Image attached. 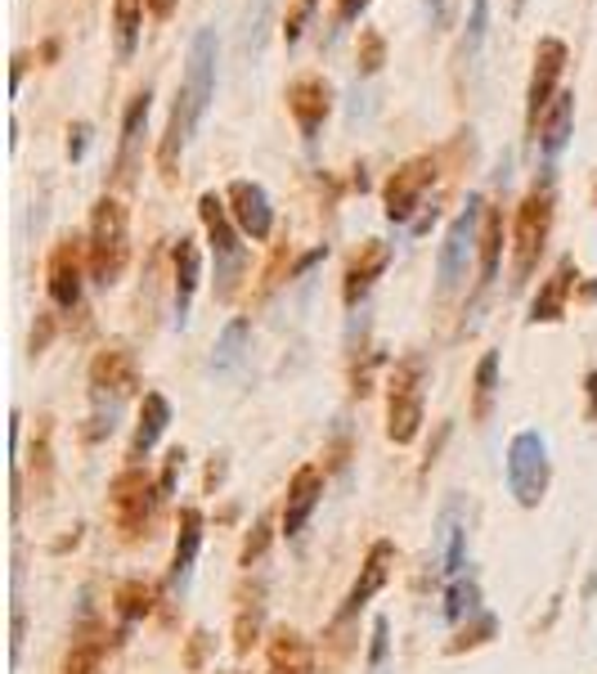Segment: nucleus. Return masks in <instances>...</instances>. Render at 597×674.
Here are the masks:
<instances>
[{
    "label": "nucleus",
    "instance_id": "obj_17",
    "mask_svg": "<svg viewBox=\"0 0 597 674\" xmlns=\"http://www.w3.org/2000/svg\"><path fill=\"white\" fill-rule=\"evenodd\" d=\"M575 288H579V266H575V257L566 252V257H557L553 275L539 284L526 319H530V324H557V319H566V301H570Z\"/></svg>",
    "mask_w": 597,
    "mask_h": 674
},
{
    "label": "nucleus",
    "instance_id": "obj_3",
    "mask_svg": "<svg viewBox=\"0 0 597 674\" xmlns=\"http://www.w3.org/2000/svg\"><path fill=\"white\" fill-rule=\"evenodd\" d=\"M553 220H557V189H553V167H544V176L526 189L513 216V288H526V279L535 275L553 235Z\"/></svg>",
    "mask_w": 597,
    "mask_h": 674
},
{
    "label": "nucleus",
    "instance_id": "obj_27",
    "mask_svg": "<svg viewBox=\"0 0 597 674\" xmlns=\"http://www.w3.org/2000/svg\"><path fill=\"white\" fill-rule=\"evenodd\" d=\"M145 10L149 0H112V46L117 59H131L140 46V28H145Z\"/></svg>",
    "mask_w": 597,
    "mask_h": 674
},
{
    "label": "nucleus",
    "instance_id": "obj_7",
    "mask_svg": "<svg viewBox=\"0 0 597 674\" xmlns=\"http://www.w3.org/2000/svg\"><path fill=\"white\" fill-rule=\"evenodd\" d=\"M158 499H162V486H158L145 468H131V464H127V473H117L112 486H108V517H112V526L122 531L127 539H136V535H145V526L153 522Z\"/></svg>",
    "mask_w": 597,
    "mask_h": 674
},
{
    "label": "nucleus",
    "instance_id": "obj_12",
    "mask_svg": "<svg viewBox=\"0 0 597 674\" xmlns=\"http://www.w3.org/2000/svg\"><path fill=\"white\" fill-rule=\"evenodd\" d=\"M86 279H90L86 239L63 235V239L50 248V261H46V293H50V301H54L59 310H77Z\"/></svg>",
    "mask_w": 597,
    "mask_h": 674
},
{
    "label": "nucleus",
    "instance_id": "obj_46",
    "mask_svg": "<svg viewBox=\"0 0 597 674\" xmlns=\"http://www.w3.org/2000/svg\"><path fill=\"white\" fill-rule=\"evenodd\" d=\"M427 10H431V19H440L445 14V0H427Z\"/></svg>",
    "mask_w": 597,
    "mask_h": 674
},
{
    "label": "nucleus",
    "instance_id": "obj_29",
    "mask_svg": "<svg viewBox=\"0 0 597 674\" xmlns=\"http://www.w3.org/2000/svg\"><path fill=\"white\" fill-rule=\"evenodd\" d=\"M499 261H504V211L499 207H486V220H481V288H490L499 279Z\"/></svg>",
    "mask_w": 597,
    "mask_h": 674
},
{
    "label": "nucleus",
    "instance_id": "obj_40",
    "mask_svg": "<svg viewBox=\"0 0 597 674\" xmlns=\"http://www.w3.org/2000/svg\"><path fill=\"white\" fill-rule=\"evenodd\" d=\"M180 468H185V449H171V455H167V468H162V477H158L162 495H171V490H176V477H180Z\"/></svg>",
    "mask_w": 597,
    "mask_h": 674
},
{
    "label": "nucleus",
    "instance_id": "obj_8",
    "mask_svg": "<svg viewBox=\"0 0 597 674\" xmlns=\"http://www.w3.org/2000/svg\"><path fill=\"white\" fill-rule=\"evenodd\" d=\"M504 477H508V495L521 508H539V499L548 495V477H553V468H548V440L539 432H517L513 436Z\"/></svg>",
    "mask_w": 597,
    "mask_h": 674
},
{
    "label": "nucleus",
    "instance_id": "obj_36",
    "mask_svg": "<svg viewBox=\"0 0 597 674\" xmlns=\"http://www.w3.org/2000/svg\"><path fill=\"white\" fill-rule=\"evenodd\" d=\"M149 607H153V589H149V585H140V581H127L122 589H117V612H122L127 621H140V616H149Z\"/></svg>",
    "mask_w": 597,
    "mask_h": 674
},
{
    "label": "nucleus",
    "instance_id": "obj_14",
    "mask_svg": "<svg viewBox=\"0 0 597 674\" xmlns=\"http://www.w3.org/2000/svg\"><path fill=\"white\" fill-rule=\"evenodd\" d=\"M225 202H229L233 225L243 230V239L266 244L275 235V202H270L266 185H257V180H229Z\"/></svg>",
    "mask_w": 597,
    "mask_h": 674
},
{
    "label": "nucleus",
    "instance_id": "obj_28",
    "mask_svg": "<svg viewBox=\"0 0 597 674\" xmlns=\"http://www.w3.org/2000/svg\"><path fill=\"white\" fill-rule=\"evenodd\" d=\"M248 343H252L248 319H229V324L220 328V337H216L211 369H216V374H233L238 365H243V356H248Z\"/></svg>",
    "mask_w": 597,
    "mask_h": 674
},
{
    "label": "nucleus",
    "instance_id": "obj_13",
    "mask_svg": "<svg viewBox=\"0 0 597 674\" xmlns=\"http://www.w3.org/2000/svg\"><path fill=\"white\" fill-rule=\"evenodd\" d=\"M283 99H288V112H292L301 140H319L324 122L332 118V81L319 77V72H301V77L288 81Z\"/></svg>",
    "mask_w": 597,
    "mask_h": 674
},
{
    "label": "nucleus",
    "instance_id": "obj_47",
    "mask_svg": "<svg viewBox=\"0 0 597 674\" xmlns=\"http://www.w3.org/2000/svg\"><path fill=\"white\" fill-rule=\"evenodd\" d=\"M521 6H526V0H513V14H521Z\"/></svg>",
    "mask_w": 597,
    "mask_h": 674
},
{
    "label": "nucleus",
    "instance_id": "obj_33",
    "mask_svg": "<svg viewBox=\"0 0 597 674\" xmlns=\"http://www.w3.org/2000/svg\"><path fill=\"white\" fill-rule=\"evenodd\" d=\"M355 63H360V77H378L387 63V37L378 28H360V46H355Z\"/></svg>",
    "mask_w": 597,
    "mask_h": 674
},
{
    "label": "nucleus",
    "instance_id": "obj_34",
    "mask_svg": "<svg viewBox=\"0 0 597 674\" xmlns=\"http://www.w3.org/2000/svg\"><path fill=\"white\" fill-rule=\"evenodd\" d=\"M270 10H275V0H248V10H243V50L261 54V46H266V23H270Z\"/></svg>",
    "mask_w": 597,
    "mask_h": 674
},
{
    "label": "nucleus",
    "instance_id": "obj_35",
    "mask_svg": "<svg viewBox=\"0 0 597 674\" xmlns=\"http://www.w3.org/2000/svg\"><path fill=\"white\" fill-rule=\"evenodd\" d=\"M471 625H462V634L449 643V652H462V647H481V643H490L495 634H499V621L490 616V612H476V616H467Z\"/></svg>",
    "mask_w": 597,
    "mask_h": 674
},
{
    "label": "nucleus",
    "instance_id": "obj_45",
    "mask_svg": "<svg viewBox=\"0 0 597 674\" xmlns=\"http://www.w3.org/2000/svg\"><path fill=\"white\" fill-rule=\"evenodd\" d=\"M579 293H584L588 301H597V279H593V284H579Z\"/></svg>",
    "mask_w": 597,
    "mask_h": 674
},
{
    "label": "nucleus",
    "instance_id": "obj_16",
    "mask_svg": "<svg viewBox=\"0 0 597 674\" xmlns=\"http://www.w3.org/2000/svg\"><path fill=\"white\" fill-rule=\"evenodd\" d=\"M387 266H391V244L387 239H365L360 248H355V257H350V266L341 275L346 310H360V301L374 293V284L387 275Z\"/></svg>",
    "mask_w": 597,
    "mask_h": 674
},
{
    "label": "nucleus",
    "instance_id": "obj_4",
    "mask_svg": "<svg viewBox=\"0 0 597 674\" xmlns=\"http://www.w3.org/2000/svg\"><path fill=\"white\" fill-rule=\"evenodd\" d=\"M198 216H202V230H207V244H211V257H216V297L229 301L238 293V279H243V266H248L243 230L233 225L229 202L216 198V194L198 198Z\"/></svg>",
    "mask_w": 597,
    "mask_h": 674
},
{
    "label": "nucleus",
    "instance_id": "obj_20",
    "mask_svg": "<svg viewBox=\"0 0 597 674\" xmlns=\"http://www.w3.org/2000/svg\"><path fill=\"white\" fill-rule=\"evenodd\" d=\"M171 427V400L162 391H145L140 400V423H136V436H131V449H127V464L140 468L145 455L162 440V432Z\"/></svg>",
    "mask_w": 597,
    "mask_h": 674
},
{
    "label": "nucleus",
    "instance_id": "obj_26",
    "mask_svg": "<svg viewBox=\"0 0 597 674\" xmlns=\"http://www.w3.org/2000/svg\"><path fill=\"white\" fill-rule=\"evenodd\" d=\"M103 652H108L103 630L99 625H81L72 647H68V656H63V665H59V674H103Z\"/></svg>",
    "mask_w": 597,
    "mask_h": 674
},
{
    "label": "nucleus",
    "instance_id": "obj_15",
    "mask_svg": "<svg viewBox=\"0 0 597 674\" xmlns=\"http://www.w3.org/2000/svg\"><path fill=\"white\" fill-rule=\"evenodd\" d=\"M391 567H396V544H391V539H378V544L369 548V557H365L360 576H355V585L346 589V598H341V607H337V625H346L350 616H360V612L382 594V585L391 581Z\"/></svg>",
    "mask_w": 597,
    "mask_h": 674
},
{
    "label": "nucleus",
    "instance_id": "obj_24",
    "mask_svg": "<svg viewBox=\"0 0 597 674\" xmlns=\"http://www.w3.org/2000/svg\"><path fill=\"white\" fill-rule=\"evenodd\" d=\"M149 108H153V90L145 86V90H136V95H131V103H127V112H122V145H117V176H122V180L131 176L127 167H131V158H136L140 140H145Z\"/></svg>",
    "mask_w": 597,
    "mask_h": 674
},
{
    "label": "nucleus",
    "instance_id": "obj_23",
    "mask_svg": "<svg viewBox=\"0 0 597 674\" xmlns=\"http://www.w3.org/2000/svg\"><path fill=\"white\" fill-rule=\"evenodd\" d=\"M198 548H202V513L198 508H180V535H176V553H171V589L176 594L189 589Z\"/></svg>",
    "mask_w": 597,
    "mask_h": 674
},
{
    "label": "nucleus",
    "instance_id": "obj_43",
    "mask_svg": "<svg viewBox=\"0 0 597 674\" xmlns=\"http://www.w3.org/2000/svg\"><path fill=\"white\" fill-rule=\"evenodd\" d=\"M584 391H588V414H593V423H597V369L584 378Z\"/></svg>",
    "mask_w": 597,
    "mask_h": 674
},
{
    "label": "nucleus",
    "instance_id": "obj_18",
    "mask_svg": "<svg viewBox=\"0 0 597 674\" xmlns=\"http://www.w3.org/2000/svg\"><path fill=\"white\" fill-rule=\"evenodd\" d=\"M436 567L440 576H462L467 567V517H462V499H445L440 517H436Z\"/></svg>",
    "mask_w": 597,
    "mask_h": 674
},
{
    "label": "nucleus",
    "instance_id": "obj_25",
    "mask_svg": "<svg viewBox=\"0 0 597 674\" xmlns=\"http://www.w3.org/2000/svg\"><path fill=\"white\" fill-rule=\"evenodd\" d=\"M266 652H270V674H315V652L297 630H275Z\"/></svg>",
    "mask_w": 597,
    "mask_h": 674
},
{
    "label": "nucleus",
    "instance_id": "obj_10",
    "mask_svg": "<svg viewBox=\"0 0 597 674\" xmlns=\"http://www.w3.org/2000/svg\"><path fill=\"white\" fill-rule=\"evenodd\" d=\"M570 63V50L561 37H539L535 46V68H530V81H526V140L535 145L539 140V122L544 112L553 108V99L561 95V72Z\"/></svg>",
    "mask_w": 597,
    "mask_h": 674
},
{
    "label": "nucleus",
    "instance_id": "obj_1",
    "mask_svg": "<svg viewBox=\"0 0 597 674\" xmlns=\"http://www.w3.org/2000/svg\"><path fill=\"white\" fill-rule=\"evenodd\" d=\"M211 95H216V32H211V28H198V32L189 37L180 90H176L171 118H167V131H162V145H158V171H162V180H176L180 158H185L193 131L202 127L207 108H211Z\"/></svg>",
    "mask_w": 597,
    "mask_h": 674
},
{
    "label": "nucleus",
    "instance_id": "obj_41",
    "mask_svg": "<svg viewBox=\"0 0 597 674\" xmlns=\"http://www.w3.org/2000/svg\"><path fill=\"white\" fill-rule=\"evenodd\" d=\"M369 6H374V0H337V23H341V28H350V23L360 19Z\"/></svg>",
    "mask_w": 597,
    "mask_h": 674
},
{
    "label": "nucleus",
    "instance_id": "obj_21",
    "mask_svg": "<svg viewBox=\"0 0 597 674\" xmlns=\"http://www.w3.org/2000/svg\"><path fill=\"white\" fill-rule=\"evenodd\" d=\"M570 127H575V90H561L557 99H553V108L544 112V122H539V158H544V167H553L557 162V153L570 145Z\"/></svg>",
    "mask_w": 597,
    "mask_h": 674
},
{
    "label": "nucleus",
    "instance_id": "obj_5",
    "mask_svg": "<svg viewBox=\"0 0 597 674\" xmlns=\"http://www.w3.org/2000/svg\"><path fill=\"white\" fill-rule=\"evenodd\" d=\"M140 387V365H136V351L127 343H108L94 360H90V396L99 405L94 414V436L112 432V418H117V405H122L131 391ZM90 436V440H94Z\"/></svg>",
    "mask_w": 597,
    "mask_h": 674
},
{
    "label": "nucleus",
    "instance_id": "obj_19",
    "mask_svg": "<svg viewBox=\"0 0 597 674\" xmlns=\"http://www.w3.org/2000/svg\"><path fill=\"white\" fill-rule=\"evenodd\" d=\"M324 499V473L315 464H301L288 482V499H283V535H301L310 513L319 508Z\"/></svg>",
    "mask_w": 597,
    "mask_h": 674
},
{
    "label": "nucleus",
    "instance_id": "obj_39",
    "mask_svg": "<svg viewBox=\"0 0 597 674\" xmlns=\"http://www.w3.org/2000/svg\"><path fill=\"white\" fill-rule=\"evenodd\" d=\"M86 149H90V122H72V127H68V158L81 162Z\"/></svg>",
    "mask_w": 597,
    "mask_h": 674
},
{
    "label": "nucleus",
    "instance_id": "obj_37",
    "mask_svg": "<svg viewBox=\"0 0 597 674\" xmlns=\"http://www.w3.org/2000/svg\"><path fill=\"white\" fill-rule=\"evenodd\" d=\"M315 10H319V0H288V10H283V41H288V46H297V41L306 37Z\"/></svg>",
    "mask_w": 597,
    "mask_h": 674
},
{
    "label": "nucleus",
    "instance_id": "obj_6",
    "mask_svg": "<svg viewBox=\"0 0 597 674\" xmlns=\"http://www.w3.org/2000/svg\"><path fill=\"white\" fill-rule=\"evenodd\" d=\"M481 220H486V198H481V194H467V207L449 220V230H445V239H440V252H436L440 297H449V293L467 279L471 257L481 252Z\"/></svg>",
    "mask_w": 597,
    "mask_h": 674
},
{
    "label": "nucleus",
    "instance_id": "obj_22",
    "mask_svg": "<svg viewBox=\"0 0 597 674\" xmlns=\"http://www.w3.org/2000/svg\"><path fill=\"white\" fill-rule=\"evenodd\" d=\"M171 266H176V324L185 328L189 306H193V293H198V284H202V252H198V244L180 235L176 248H171Z\"/></svg>",
    "mask_w": 597,
    "mask_h": 674
},
{
    "label": "nucleus",
    "instance_id": "obj_44",
    "mask_svg": "<svg viewBox=\"0 0 597 674\" xmlns=\"http://www.w3.org/2000/svg\"><path fill=\"white\" fill-rule=\"evenodd\" d=\"M41 59L54 63V59H59V41H46V46H41Z\"/></svg>",
    "mask_w": 597,
    "mask_h": 674
},
{
    "label": "nucleus",
    "instance_id": "obj_42",
    "mask_svg": "<svg viewBox=\"0 0 597 674\" xmlns=\"http://www.w3.org/2000/svg\"><path fill=\"white\" fill-rule=\"evenodd\" d=\"M23 68H28V50L14 54V68H10V90L19 95V81H23Z\"/></svg>",
    "mask_w": 597,
    "mask_h": 674
},
{
    "label": "nucleus",
    "instance_id": "obj_38",
    "mask_svg": "<svg viewBox=\"0 0 597 674\" xmlns=\"http://www.w3.org/2000/svg\"><path fill=\"white\" fill-rule=\"evenodd\" d=\"M266 544H270V517H261V522L248 531V539H243V553H238V562H243V567H252V562L266 553Z\"/></svg>",
    "mask_w": 597,
    "mask_h": 674
},
{
    "label": "nucleus",
    "instance_id": "obj_31",
    "mask_svg": "<svg viewBox=\"0 0 597 674\" xmlns=\"http://www.w3.org/2000/svg\"><path fill=\"white\" fill-rule=\"evenodd\" d=\"M476 612H481V585H476L471 576H458L445 594V621L458 625L462 616H476Z\"/></svg>",
    "mask_w": 597,
    "mask_h": 674
},
{
    "label": "nucleus",
    "instance_id": "obj_9",
    "mask_svg": "<svg viewBox=\"0 0 597 674\" xmlns=\"http://www.w3.org/2000/svg\"><path fill=\"white\" fill-rule=\"evenodd\" d=\"M422 383H427V369L418 356L400 360L391 369V383H387V436L396 445H414L418 432H422Z\"/></svg>",
    "mask_w": 597,
    "mask_h": 674
},
{
    "label": "nucleus",
    "instance_id": "obj_32",
    "mask_svg": "<svg viewBox=\"0 0 597 674\" xmlns=\"http://www.w3.org/2000/svg\"><path fill=\"white\" fill-rule=\"evenodd\" d=\"M486 32H490V0H471V14H467V28H462V50H458L462 63H476Z\"/></svg>",
    "mask_w": 597,
    "mask_h": 674
},
{
    "label": "nucleus",
    "instance_id": "obj_30",
    "mask_svg": "<svg viewBox=\"0 0 597 674\" xmlns=\"http://www.w3.org/2000/svg\"><path fill=\"white\" fill-rule=\"evenodd\" d=\"M495 396H499V351H486V356H481V365H476V400H471L476 423H486V418H490Z\"/></svg>",
    "mask_w": 597,
    "mask_h": 674
},
{
    "label": "nucleus",
    "instance_id": "obj_2",
    "mask_svg": "<svg viewBox=\"0 0 597 674\" xmlns=\"http://www.w3.org/2000/svg\"><path fill=\"white\" fill-rule=\"evenodd\" d=\"M86 257H90V284L99 288H112L131 266V211L117 194H99L90 207Z\"/></svg>",
    "mask_w": 597,
    "mask_h": 674
},
{
    "label": "nucleus",
    "instance_id": "obj_11",
    "mask_svg": "<svg viewBox=\"0 0 597 674\" xmlns=\"http://www.w3.org/2000/svg\"><path fill=\"white\" fill-rule=\"evenodd\" d=\"M436 176H440V158H436V153H418V158L400 162V167L387 176V185H382V207H387V220L409 225V220H414V211L422 207L427 189L436 185Z\"/></svg>",
    "mask_w": 597,
    "mask_h": 674
}]
</instances>
